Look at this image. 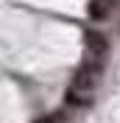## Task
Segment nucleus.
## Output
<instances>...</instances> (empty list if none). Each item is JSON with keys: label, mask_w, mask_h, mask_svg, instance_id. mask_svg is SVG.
<instances>
[{"label": "nucleus", "mask_w": 120, "mask_h": 123, "mask_svg": "<svg viewBox=\"0 0 120 123\" xmlns=\"http://www.w3.org/2000/svg\"><path fill=\"white\" fill-rule=\"evenodd\" d=\"M90 14H92V20H106L109 17V0H95L90 6Z\"/></svg>", "instance_id": "1"}, {"label": "nucleus", "mask_w": 120, "mask_h": 123, "mask_svg": "<svg viewBox=\"0 0 120 123\" xmlns=\"http://www.w3.org/2000/svg\"><path fill=\"white\" fill-rule=\"evenodd\" d=\"M87 39H90V48L95 53H106V39H101L98 34H87Z\"/></svg>", "instance_id": "2"}]
</instances>
